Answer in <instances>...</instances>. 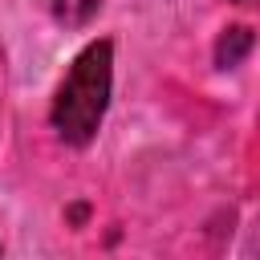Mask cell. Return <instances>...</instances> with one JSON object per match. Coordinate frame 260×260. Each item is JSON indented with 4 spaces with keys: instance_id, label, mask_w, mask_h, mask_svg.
<instances>
[{
    "instance_id": "6da1fadb",
    "label": "cell",
    "mask_w": 260,
    "mask_h": 260,
    "mask_svg": "<svg viewBox=\"0 0 260 260\" xmlns=\"http://www.w3.org/2000/svg\"><path fill=\"white\" fill-rule=\"evenodd\" d=\"M110 85H114V45L93 41L73 57V65L53 98V126L69 146L93 142V134L106 118V106H110Z\"/></svg>"
},
{
    "instance_id": "7a4b0ae2",
    "label": "cell",
    "mask_w": 260,
    "mask_h": 260,
    "mask_svg": "<svg viewBox=\"0 0 260 260\" xmlns=\"http://www.w3.org/2000/svg\"><path fill=\"white\" fill-rule=\"evenodd\" d=\"M252 45H256V32H252L248 24H232V28H223L219 41H215V65H219V69L240 65V61L252 53Z\"/></svg>"
},
{
    "instance_id": "3957f363",
    "label": "cell",
    "mask_w": 260,
    "mask_h": 260,
    "mask_svg": "<svg viewBox=\"0 0 260 260\" xmlns=\"http://www.w3.org/2000/svg\"><path fill=\"white\" fill-rule=\"evenodd\" d=\"M98 8H102V0H53L57 20H61V24H73V28L89 24V20L98 16Z\"/></svg>"
}]
</instances>
